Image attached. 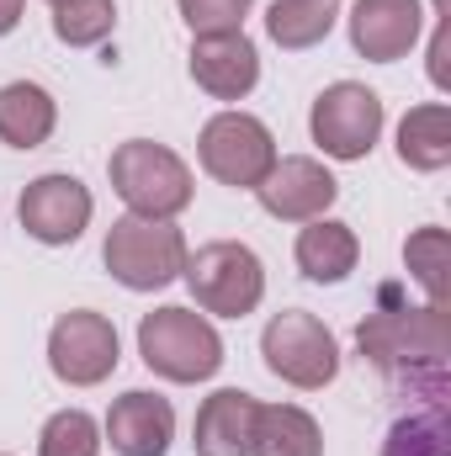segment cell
<instances>
[{
    "instance_id": "cell-1",
    "label": "cell",
    "mask_w": 451,
    "mask_h": 456,
    "mask_svg": "<svg viewBox=\"0 0 451 456\" xmlns=\"http://www.w3.org/2000/svg\"><path fill=\"white\" fill-rule=\"evenodd\" d=\"M356 350L382 371V382L414 403H436L451 393V330H447V308L425 303L409 308L398 303V287L377 292V308L356 324Z\"/></svg>"
},
{
    "instance_id": "cell-2",
    "label": "cell",
    "mask_w": 451,
    "mask_h": 456,
    "mask_svg": "<svg viewBox=\"0 0 451 456\" xmlns=\"http://www.w3.org/2000/svg\"><path fill=\"white\" fill-rule=\"evenodd\" d=\"M138 355L165 382H208L224 366V340L208 314L165 303L138 319Z\"/></svg>"
},
{
    "instance_id": "cell-3",
    "label": "cell",
    "mask_w": 451,
    "mask_h": 456,
    "mask_svg": "<svg viewBox=\"0 0 451 456\" xmlns=\"http://www.w3.org/2000/svg\"><path fill=\"white\" fill-rule=\"evenodd\" d=\"M107 175H112V191L127 202V213H138V218H181L192 208L186 159L154 138L117 143L112 159H107Z\"/></svg>"
},
{
    "instance_id": "cell-4",
    "label": "cell",
    "mask_w": 451,
    "mask_h": 456,
    "mask_svg": "<svg viewBox=\"0 0 451 456\" xmlns=\"http://www.w3.org/2000/svg\"><path fill=\"white\" fill-rule=\"evenodd\" d=\"M186 255L192 249H186V233L176 228V218H138V213L117 218L107 228V244H102V260H107L112 281L127 287V292L170 287L181 276Z\"/></svg>"
},
{
    "instance_id": "cell-5",
    "label": "cell",
    "mask_w": 451,
    "mask_h": 456,
    "mask_svg": "<svg viewBox=\"0 0 451 456\" xmlns=\"http://www.w3.org/2000/svg\"><path fill=\"white\" fill-rule=\"evenodd\" d=\"M181 281L192 287V303L213 319H244L266 297V265L239 239H213L197 255H186Z\"/></svg>"
},
{
    "instance_id": "cell-6",
    "label": "cell",
    "mask_w": 451,
    "mask_h": 456,
    "mask_svg": "<svg viewBox=\"0 0 451 456\" xmlns=\"http://www.w3.org/2000/svg\"><path fill=\"white\" fill-rule=\"evenodd\" d=\"M260 355H266L271 377H282L287 387H303V393H319L340 377V340L330 335L324 319H314L303 308H287L266 324Z\"/></svg>"
},
{
    "instance_id": "cell-7",
    "label": "cell",
    "mask_w": 451,
    "mask_h": 456,
    "mask_svg": "<svg viewBox=\"0 0 451 456\" xmlns=\"http://www.w3.org/2000/svg\"><path fill=\"white\" fill-rule=\"evenodd\" d=\"M197 159L202 170L218 181V186H234V191H255L271 165L282 159L276 154V138L260 117L250 112H218L202 122V138H197Z\"/></svg>"
},
{
    "instance_id": "cell-8",
    "label": "cell",
    "mask_w": 451,
    "mask_h": 456,
    "mask_svg": "<svg viewBox=\"0 0 451 456\" xmlns=\"http://www.w3.org/2000/svg\"><path fill=\"white\" fill-rule=\"evenodd\" d=\"M382 96L372 86H356V80H335L319 91L314 112H308V133L314 143L330 154V159H366L382 138Z\"/></svg>"
},
{
    "instance_id": "cell-9",
    "label": "cell",
    "mask_w": 451,
    "mask_h": 456,
    "mask_svg": "<svg viewBox=\"0 0 451 456\" xmlns=\"http://www.w3.org/2000/svg\"><path fill=\"white\" fill-rule=\"evenodd\" d=\"M122 345H117V324L107 314H96V308H75V314H64L53 330H48V366H53V377L59 382H70V387H96V382H107L117 371V355Z\"/></svg>"
},
{
    "instance_id": "cell-10",
    "label": "cell",
    "mask_w": 451,
    "mask_h": 456,
    "mask_svg": "<svg viewBox=\"0 0 451 456\" xmlns=\"http://www.w3.org/2000/svg\"><path fill=\"white\" fill-rule=\"evenodd\" d=\"M91 213H96L91 186H86L80 175H64V170L27 181V191H21V202H16L21 228H27L37 244H53V249H59V244H75V239L91 228Z\"/></svg>"
},
{
    "instance_id": "cell-11",
    "label": "cell",
    "mask_w": 451,
    "mask_h": 456,
    "mask_svg": "<svg viewBox=\"0 0 451 456\" xmlns=\"http://www.w3.org/2000/svg\"><path fill=\"white\" fill-rule=\"evenodd\" d=\"M335 197H340V181L308 154L276 159L271 175L255 186V202L282 224H314V218H324L335 208Z\"/></svg>"
},
{
    "instance_id": "cell-12",
    "label": "cell",
    "mask_w": 451,
    "mask_h": 456,
    "mask_svg": "<svg viewBox=\"0 0 451 456\" xmlns=\"http://www.w3.org/2000/svg\"><path fill=\"white\" fill-rule=\"evenodd\" d=\"M350 48L372 64L404 59L420 32H425V5L420 0H356L350 5Z\"/></svg>"
},
{
    "instance_id": "cell-13",
    "label": "cell",
    "mask_w": 451,
    "mask_h": 456,
    "mask_svg": "<svg viewBox=\"0 0 451 456\" xmlns=\"http://www.w3.org/2000/svg\"><path fill=\"white\" fill-rule=\"evenodd\" d=\"M192 80L213 102H244L260 86V53L244 32H213L192 37Z\"/></svg>"
},
{
    "instance_id": "cell-14",
    "label": "cell",
    "mask_w": 451,
    "mask_h": 456,
    "mask_svg": "<svg viewBox=\"0 0 451 456\" xmlns=\"http://www.w3.org/2000/svg\"><path fill=\"white\" fill-rule=\"evenodd\" d=\"M102 436L112 441L117 456H165L170 441H176V409H170V398H160L149 387H133V393L112 398Z\"/></svg>"
},
{
    "instance_id": "cell-15",
    "label": "cell",
    "mask_w": 451,
    "mask_h": 456,
    "mask_svg": "<svg viewBox=\"0 0 451 456\" xmlns=\"http://www.w3.org/2000/svg\"><path fill=\"white\" fill-rule=\"evenodd\" d=\"M255 409H260V398L244 393V387H218L213 398H202L197 425H192L197 456H250Z\"/></svg>"
},
{
    "instance_id": "cell-16",
    "label": "cell",
    "mask_w": 451,
    "mask_h": 456,
    "mask_svg": "<svg viewBox=\"0 0 451 456\" xmlns=\"http://www.w3.org/2000/svg\"><path fill=\"white\" fill-rule=\"evenodd\" d=\"M292 255H298V271H303L308 281L335 287V281H345V276L356 271V260H361V239H356V228L340 224V218H314V224H303L298 244H292Z\"/></svg>"
},
{
    "instance_id": "cell-17",
    "label": "cell",
    "mask_w": 451,
    "mask_h": 456,
    "mask_svg": "<svg viewBox=\"0 0 451 456\" xmlns=\"http://www.w3.org/2000/svg\"><path fill=\"white\" fill-rule=\"evenodd\" d=\"M59 127V102L37 80L0 86V143L11 149H43Z\"/></svg>"
},
{
    "instance_id": "cell-18",
    "label": "cell",
    "mask_w": 451,
    "mask_h": 456,
    "mask_svg": "<svg viewBox=\"0 0 451 456\" xmlns=\"http://www.w3.org/2000/svg\"><path fill=\"white\" fill-rule=\"evenodd\" d=\"M250 456H324V430L298 403H260Z\"/></svg>"
},
{
    "instance_id": "cell-19",
    "label": "cell",
    "mask_w": 451,
    "mask_h": 456,
    "mask_svg": "<svg viewBox=\"0 0 451 456\" xmlns=\"http://www.w3.org/2000/svg\"><path fill=\"white\" fill-rule=\"evenodd\" d=\"M398 159L420 175H436L451 165V107L447 102H425L409 107L398 122Z\"/></svg>"
},
{
    "instance_id": "cell-20",
    "label": "cell",
    "mask_w": 451,
    "mask_h": 456,
    "mask_svg": "<svg viewBox=\"0 0 451 456\" xmlns=\"http://www.w3.org/2000/svg\"><path fill=\"white\" fill-rule=\"evenodd\" d=\"M340 0H271L266 5V32L276 48L287 53H303V48H319L330 32H335Z\"/></svg>"
},
{
    "instance_id": "cell-21",
    "label": "cell",
    "mask_w": 451,
    "mask_h": 456,
    "mask_svg": "<svg viewBox=\"0 0 451 456\" xmlns=\"http://www.w3.org/2000/svg\"><path fill=\"white\" fill-rule=\"evenodd\" d=\"M382 456H451V403H414L382 436Z\"/></svg>"
},
{
    "instance_id": "cell-22",
    "label": "cell",
    "mask_w": 451,
    "mask_h": 456,
    "mask_svg": "<svg viewBox=\"0 0 451 456\" xmlns=\"http://www.w3.org/2000/svg\"><path fill=\"white\" fill-rule=\"evenodd\" d=\"M117 27V5L112 0H64L53 5V37L64 48H96L107 43Z\"/></svg>"
},
{
    "instance_id": "cell-23",
    "label": "cell",
    "mask_w": 451,
    "mask_h": 456,
    "mask_svg": "<svg viewBox=\"0 0 451 456\" xmlns=\"http://www.w3.org/2000/svg\"><path fill=\"white\" fill-rule=\"evenodd\" d=\"M102 425L86 409H59L37 430V456H102Z\"/></svg>"
},
{
    "instance_id": "cell-24",
    "label": "cell",
    "mask_w": 451,
    "mask_h": 456,
    "mask_svg": "<svg viewBox=\"0 0 451 456\" xmlns=\"http://www.w3.org/2000/svg\"><path fill=\"white\" fill-rule=\"evenodd\" d=\"M404 265H409V276L425 287V303H441L447 308V228H420V233H409V244H404Z\"/></svg>"
},
{
    "instance_id": "cell-25",
    "label": "cell",
    "mask_w": 451,
    "mask_h": 456,
    "mask_svg": "<svg viewBox=\"0 0 451 456\" xmlns=\"http://www.w3.org/2000/svg\"><path fill=\"white\" fill-rule=\"evenodd\" d=\"M181 21L192 27V37H213V32H244L250 0H176Z\"/></svg>"
},
{
    "instance_id": "cell-26",
    "label": "cell",
    "mask_w": 451,
    "mask_h": 456,
    "mask_svg": "<svg viewBox=\"0 0 451 456\" xmlns=\"http://www.w3.org/2000/svg\"><path fill=\"white\" fill-rule=\"evenodd\" d=\"M21 5H27V0H0V37L21 27Z\"/></svg>"
},
{
    "instance_id": "cell-27",
    "label": "cell",
    "mask_w": 451,
    "mask_h": 456,
    "mask_svg": "<svg viewBox=\"0 0 451 456\" xmlns=\"http://www.w3.org/2000/svg\"><path fill=\"white\" fill-rule=\"evenodd\" d=\"M48 5H64V0H48Z\"/></svg>"
}]
</instances>
